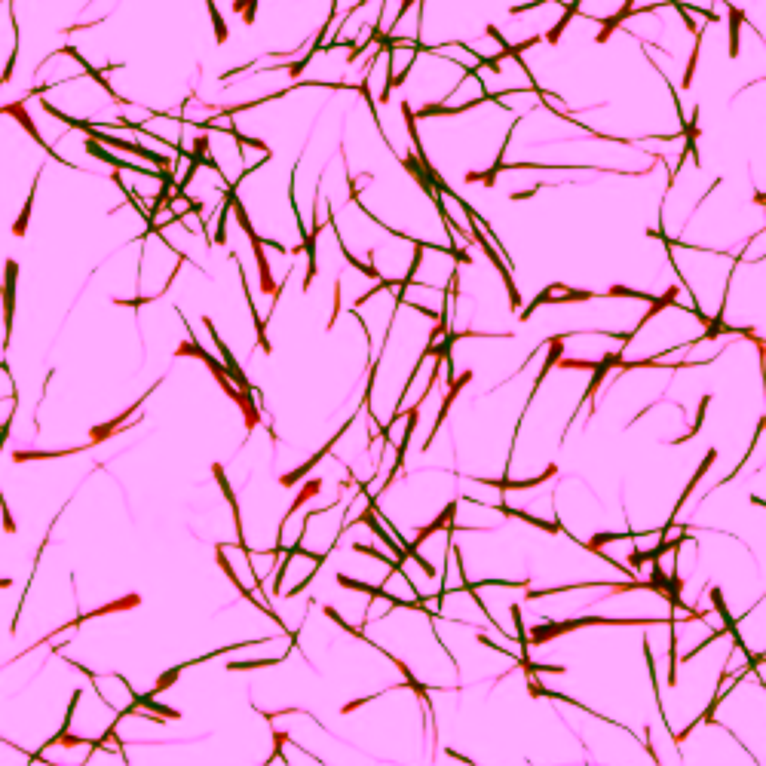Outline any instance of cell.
<instances>
[{
    "label": "cell",
    "mask_w": 766,
    "mask_h": 766,
    "mask_svg": "<svg viewBox=\"0 0 766 766\" xmlns=\"http://www.w3.org/2000/svg\"><path fill=\"white\" fill-rule=\"evenodd\" d=\"M702 37H705V28L699 25V31H696V46H693V53H689V62H687V71H684V89L693 86V74H696V62H699V49H702Z\"/></svg>",
    "instance_id": "2e32d148"
},
{
    "label": "cell",
    "mask_w": 766,
    "mask_h": 766,
    "mask_svg": "<svg viewBox=\"0 0 766 766\" xmlns=\"http://www.w3.org/2000/svg\"><path fill=\"white\" fill-rule=\"evenodd\" d=\"M714 457H718V451H714V448H711L708 454H705V460H702V463H699V469H696V475H693V478H689V482H687V487H684V494H680V500H678V506H675V512H671V515H668V521H665V527H662V534H668V530H671V524H675V518H678V512H680V506H684V503L689 500V496H693V491H696V484H699V482H702V475H705V473H708V466H711V463H714Z\"/></svg>",
    "instance_id": "277c9868"
},
{
    "label": "cell",
    "mask_w": 766,
    "mask_h": 766,
    "mask_svg": "<svg viewBox=\"0 0 766 766\" xmlns=\"http://www.w3.org/2000/svg\"><path fill=\"white\" fill-rule=\"evenodd\" d=\"M40 175H44V169H37V175H34V184H31V193H28V199H25V206H22V215H19V221L13 224V233H15V237H25V233H28V221H31V206H34V187H37Z\"/></svg>",
    "instance_id": "5bb4252c"
},
{
    "label": "cell",
    "mask_w": 766,
    "mask_h": 766,
    "mask_svg": "<svg viewBox=\"0 0 766 766\" xmlns=\"http://www.w3.org/2000/svg\"><path fill=\"white\" fill-rule=\"evenodd\" d=\"M748 19L745 10H739L736 4L727 6V22H729V58H739V31H742V22Z\"/></svg>",
    "instance_id": "4fadbf2b"
},
{
    "label": "cell",
    "mask_w": 766,
    "mask_h": 766,
    "mask_svg": "<svg viewBox=\"0 0 766 766\" xmlns=\"http://www.w3.org/2000/svg\"><path fill=\"white\" fill-rule=\"evenodd\" d=\"M206 10H209V19H212V28H215V40H218V44H227L230 28H227V22H224L221 10H218V4H215V0H206Z\"/></svg>",
    "instance_id": "9a60e30c"
},
{
    "label": "cell",
    "mask_w": 766,
    "mask_h": 766,
    "mask_svg": "<svg viewBox=\"0 0 766 766\" xmlns=\"http://www.w3.org/2000/svg\"><path fill=\"white\" fill-rule=\"evenodd\" d=\"M454 515H457V500H451L448 506H444V509L439 512V518H435L432 524L420 527V530H417V536H414V543H411V546H420L423 540H429V534H435V530H451V527H454Z\"/></svg>",
    "instance_id": "9c48e42d"
},
{
    "label": "cell",
    "mask_w": 766,
    "mask_h": 766,
    "mask_svg": "<svg viewBox=\"0 0 766 766\" xmlns=\"http://www.w3.org/2000/svg\"><path fill=\"white\" fill-rule=\"evenodd\" d=\"M708 405H711V395H705V399H702V405H699V414H696V423H693V429H689L687 435H680V439H671V444H684V442H693V435L699 432V426L705 423V411H708Z\"/></svg>",
    "instance_id": "ac0fdd59"
},
{
    "label": "cell",
    "mask_w": 766,
    "mask_h": 766,
    "mask_svg": "<svg viewBox=\"0 0 766 766\" xmlns=\"http://www.w3.org/2000/svg\"><path fill=\"white\" fill-rule=\"evenodd\" d=\"M138 601H141L138 595H126V597H120V601H111V604H105V607H98V610H92V613H80V616L74 619V622H68V626H62V628H58V635H62V631H68V628H77V626H83V622L95 619V616H105V613H114V610H129V607H138Z\"/></svg>",
    "instance_id": "8992f818"
},
{
    "label": "cell",
    "mask_w": 766,
    "mask_h": 766,
    "mask_svg": "<svg viewBox=\"0 0 766 766\" xmlns=\"http://www.w3.org/2000/svg\"><path fill=\"white\" fill-rule=\"evenodd\" d=\"M469 381H473V371H466V374L460 377V381H454V383L448 386V395H444V399H442L439 417H435V426H432V432H429V439L423 442V451H429V444H432V439H435V435H439V429H442V423H444V417H448V411H451V405H454V399H457L460 390H463V386H466Z\"/></svg>",
    "instance_id": "5b68a950"
},
{
    "label": "cell",
    "mask_w": 766,
    "mask_h": 766,
    "mask_svg": "<svg viewBox=\"0 0 766 766\" xmlns=\"http://www.w3.org/2000/svg\"><path fill=\"white\" fill-rule=\"evenodd\" d=\"M289 656V653H285ZM285 656L279 659H251V662H227V671H251V668H270V665L285 662Z\"/></svg>",
    "instance_id": "e0dca14e"
},
{
    "label": "cell",
    "mask_w": 766,
    "mask_h": 766,
    "mask_svg": "<svg viewBox=\"0 0 766 766\" xmlns=\"http://www.w3.org/2000/svg\"><path fill=\"white\" fill-rule=\"evenodd\" d=\"M15 279H19V264L6 260V279H4V350L13 338V319H15Z\"/></svg>",
    "instance_id": "6da1fadb"
},
{
    "label": "cell",
    "mask_w": 766,
    "mask_h": 766,
    "mask_svg": "<svg viewBox=\"0 0 766 766\" xmlns=\"http://www.w3.org/2000/svg\"><path fill=\"white\" fill-rule=\"evenodd\" d=\"M331 448H334V442H331V439H328V442H325V444H322V448H319V451H316V454H313V457H310L307 463H301V466H298V469H291V473H289V475H282V478H279V484H282V487H291V484H298V482H301V478H304V475L310 473V469H313V466H316V463H319V460H322V457H325V454H331Z\"/></svg>",
    "instance_id": "7c38bea8"
},
{
    "label": "cell",
    "mask_w": 766,
    "mask_h": 766,
    "mask_svg": "<svg viewBox=\"0 0 766 766\" xmlns=\"http://www.w3.org/2000/svg\"><path fill=\"white\" fill-rule=\"evenodd\" d=\"M496 509L503 512V515H509V518H521V521H527V524H534V527H540V530H546V534H561V521H546V518H536V515H530V512H524V509H512V506H506V503H496Z\"/></svg>",
    "instance_id": "8fae6325"
},
{
    "label": "cell",
    "mask_w": 766,
    "mask_h": 766,
    "mask_svg": "<svg viewBox=\"0 0 766 766\" xmlns=\"http://www.w3.org/2000/svg\"><path fill=\"white\" fill-rule=\"evenodd\" d=\"M55 53H62V55H71V58H74V62H77V65H80V68H83V74H86V77H89V80H95V83H98V86H102V89L107 92V95H111V98H114V102H117V105H126V98H120V95H117V89L111 86V83H107V74H102V71H98V68H92V65L86 62V55H80V49H74V46H58V49H55Z\"/></svg>",
    "instance_id": "3957f363"
},
{
    "label": "cell",
    "mask_w": 766,
    "mask_h": 766,
    "mask_svg": "<svg viewBox=\"0 0 766 766\" xmlns=\"http://www.w3.org/2000/svg\"><path fill=\"white\" fill-rule=\"evenodd\" d=\"M631 13H635V0H626V4L619 6L613 15H607V19H595V22H601V31H597V37H595V44H607L610 34L619 28L622 22H628L631 19Z\"/></svg>",
    "instance_id": "52a82bcc"
},
{
    "label": "cell",
    "mask_w": 766,
    "mask_h": 766,
    "mask_svg": "<svg viewBox=\"0 0 766 766\" xmlns=\"http://www.w3.org/2000/svg\"><path fill=\"white\" fill-rule=\"evenodd\" d=\"M555 473H558V469H555V466H549V469H546L543 475H536V478H527V482H509L506 475H503L500 482H496V478H478V482H482V484H491V487H496V491H527V487H536V484H543L546 478H552Z\"/></svg>",
    "instance_id": "30bf717a"
},
{
    "label": "cell",
    "mask_w": 766,
    "mask_h": 766,
    "mask_svg": "<svg viewBox=\"0 0 766 766\" xmlns=\"http://www.w3.org/2000/svg\"><path fill=\"white\" fill-rule=\"evenodd\" d=\"M583 4H586V0H570V4L564 6L561 19L555 22L549 31H546V37H543L546 44H549V46H558V44H561V34H564V31H567V25H570V22H574L576 15H579V10H583Z\"/></svg>",
    "instance_id": "ba28073f"
},
{
    "label": "cell",
    "mask_w": 766,
    "mask_h": 766,
    "mask_svg": "<svg viewBox=\"0 0 766 766\" xmlns=\"http://www.w3.org/2000/svg\"><path fill=\"white\" fill-rule=\"evenodd\" d=\"M58 742H62V745H68V748H74V745H80V742H86V739H83V736H68V732H65V736H62V739H58Z\"/></svg>",
    "instance_id": "d6986e66"
},
{
    "label": "cell",
    "mask_w": 766,
    "mask_h": 766,
    "mask_svg": "<svg viewBox=\"0 0 766 766\" xmlns=\"http://www.w3.org/2000/svg\"><path fill=\"white\" fill-rule=\"evenodd\" d=\"M203 325L209 328V334H212V341H215V347H218V352H221V362H224V368H227V374H230V377H233V383H237V386H239V390H242V395H246V399L251 402V383L246 381V374H242V368L237 365V359H233V352H230V350H227V343H224L221 338H218V331H215V325H212V319H209V316H203Z\"/></svg>",
    "instance_id": "7a4b0ae2"
}]
</instances>
